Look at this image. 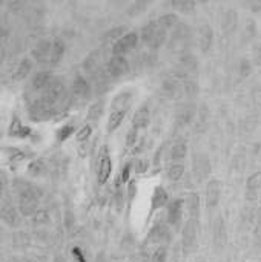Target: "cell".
<instances>
[{
	"label": "cell",
	"mask_w": 261,
	"mask_h": 262,
	"mask_svg": "<svg viewBox=\"0 0 261 262\" xmlns=\"http://www.w3.org/2000/svg\"><path fill=\"white\" fill-rule=\"evenodd\" d=\"M17 187V198H18V212L23 216H34L35 212L38 210V201L42 196V192L35 187L31 186L29 183H25L22 180L15 181Z\"/></svg>",
	"instance_id": "1"
},
{
	"label": "cell",
	"mask_w": 261,
	"mask_h": 262,
	"mask_svg": "<svg viewBox=\"0 0 261 262\" xmlns=\"http://www.w3.org/2000/svg\"><path fill=\"white\" fill-rule=\"evenodd\" d=\"M168 32L169 31H166L163 26H160V23L157 20H149L148 23L143 25V28L140 31V38L151 49H158L166 43Z\"/></svg>",
	"instance_id": "2"
},
{
	"label": "cell",
	"mask_w": 261,
	"mask_h": 262,
	"mask_svg": "<svg viewBox=\"0 0 261 262\" xmlns=\"http://www.w3.org/2000/svg\"><path fill=\"white\" fill-rule=\"evenodd\" d=\"M57 112H58V109L55 106H52L51 103H48L42 97L37 98V100H34L28 106V117H29L31 121H35V123L55 118L57 117Z\"/></svg>",
	"instance_id": "3"
},
{
	"label": "cell",
	"mask_w": 261,
	"mask_h": 262,
	"mask_svg": "<svg viewBox=\"0 0 261 262\" xmlns=\"http://www.w3.org/2000/svg\"><path fill=\"white\" fill-rule=\"evenodd\" d=\"M112 173V160L108 146H102L97 155V181L98 184H106Z\"/></svg>",
	"instance_id": "4"
},
{
	"label": "cell",
	"mask_w": 261,
	"mask_h": 262,
	"mask_svg": "<svg viewBox=\"0 0 261 262\" xmlns=\"http://www.w3.org/2000/svg\"><path fill=\"white\" fill-rule=\"evenodd\" d=\"M198 238V220L189 218L182 227V246L185 253H191L195 249Z\"/></svg>",
	"instance_id": "5"
},
{
	"label": "cell",
	"mask_w": 261,
	"mask_h": 262,
	"mask_svg": "<svg viewBox=\"0 0 261 262\" xmlns=\"http://www.w3.org/2000/svg\"><path fill=\"white\" fill-rule=\"evenodd\" d=\"M209 173H211L209 157L206 154H202V152L194 154V157H192V177H194V180L198 184H202L203 181L208 180Z\"/></svg>",
	"instance_id": "6"
},
{
	"label": "cell",
	"mask_w": 261,
	"mask_h": 262,
	"mask_svg": "<svg viewBox=\"0 0 261 262\" xmlns=\"http://www.w3.org/2000/svg\"><path fill=\"white\" fill-rule=\"evenodd\" d=\"M191 40V29L186 23H178L172 32H171V38H169V46L172 51H178V49H185L188 46Z\"/></svg>",
	"instance_id": "7"
},
{
	"label": "cell",
	"mask_w": 261,
	"mask_h": 262,
	"mask_svg": "<svg viewBox=\"0 0 261 262\" xmlns=\"http://www.w3.org/2000/svg\"><path fill=\"white\" fill-rule=\"evenodd\" d=\"M138 38H140V34L137 31H128L111 46L112 55H126V52L135 48V45L138 43Z\"/></svg>",
	"instance_id": "8"
},
{
	"label": "cell",
	"mask_w": 261,
	"mask_h": 262,
	"mask_svg": "<svg viewBox=\"0 0 261 262\" xmlns=\"http://www.w3.org/2000/svg\"><path fill=\"white\" fill-rule=\"evenodd\" d=\"M65 94V81L58 77H52V80L48 83V86L42 92V98H45L48 103L57 107V103Z\"/></svg>",
	"instance_id": "9"
},
{
	"label": "cell",
	"mask_w": 261,
	"mask_h": 262,
	"mask_svg": "<svg viewBox=\"0 0 261 262\" xmlns=\"http://www.w3.org/2000/svg\"><path fill=\"white\" fill-rule=\"evenodd\" d=\"M106 72L109 74L111 78H118L125 74H128L129 71V60L126 58V55H112L108 58L106 64Z\"/></svg>",
	"instance_id": "10"
},
{
	"label": "cell",
	"mask_w": 261,
	"mask_h": 262,
	"mask_svg": "<svg viewBox=\"0 0 261 262\" xmlns=\"http://www.w3.org/2000/svg\"><path fill=\"white\" fill-rule=\"evenodd\" d=\"M183 210H185V201L183 200H171L166 206V224L169 227L178 229L183 220Z\"/></svg>",
	"instance_id": "11"
},
{
	"label": "cell",
	"mask_w": 261,
	"mask_h": 262,
	"mask_svg": "<svg viewBox=\"0 0 261 262\" xmlns=\"http://www.w3.org/2000/svg\"><path fill=\"white\" fill-rule=\"evenodd\" d=\"M197 106L194 103H183L182 106H178L177 112H175V123L180 127L189 126L192 124V121L197 118Z\"/></svg>",
	"instance_id": "12"
},
{
	"label": "cell",
	"mask_w": 261,
	"mask_h": 262,
	"mask_svg": "<svg viewBox=\"0 0 261 262\" xmlns=\"http://www.w3.org/2000/svg\"><path fill=\"white\" fill-rule=\"evenodd\" d=\"M91 94V83L82 74H77L71 83V97L72 100H85Z\"/></svg>",
	"instance_id": "13"
},
{
	"label": "cell",
	"mask_w": 261,
	"mask_h": 262,
	"mask_svg": "<svg viewBox=\"0 0 261 262\" xmlns=\"http://www.w3.org/2000/svg\"><path fill=\"white\" fill-rule=\"evenodd\" d=\"M222 196V183L217 178H211L206 183V190H205V204L208 209H214Z\"/></svg>",
	"instance_id": "14"
},
{
	"label": "cell",
	"mask_w": 261,
	"mask_h": 262,
	"mask_svg": "<svg viewBox=\"0 0 261 262\" xmlns=\"http://www.w3.org/2000/svg\"><path fill=\"white\" fill-rule=\"evenodd\" d=\"M169 193L168 190L163 187V186H157L152 192V198H151V210H149V215L158 212L160 209L166 207L169 204Z\"/></svg>",
	"instance_id": "15"
},
{
	"label": "cell",
	"mask_w": 261,
	"mask_h": 262,
	"mask_svg": "<svg viewBox=\"0 0 261 262\" xmlns=\"http://www.w3.org/2000/svg\"><path fill=\"white\" fill-rule=\"evenodd\" d=\"M197 38H198L200 49L203 52H208L212 48V45H214V29H212V26L209 23H202L198 26Z\"/></svg>",
	"instance_id": "16"
},
{
	"label": "cell",
	"mask_w": 261,
	"mask_h": 262,
	"mask_svg": "<svg viewBox=\"0 0 261 262\" xmlns=\"http://www.w3.org/2000/svg\"><path fill=\"white\" fill-rule=\"evenodd\" d=\"M51 49H52V41L48 40V38H42L34 45V48L31 51V55L37 61H49Z\"/></svg>",
	"instance_id": "17"
},
{
	"label": "cell",
	"mask_w": 261,
	"mask_h": 262,
	"mask_svg": "<svg viewBox=\"0 0 261 262\" xmlns=\"http://www.w3.org/2000/svg\"><path fill=\"white\" fill-rule=\"evenodd\" d=\"M149 121H151V111H149L148 104H140L137 107V111L134 112L131 127H135V129L142 130L149 124Z\"/></svg>",
	"instance_id": "18"
},
{
	"label": "cell",
	"mask_w": 261,
	"mask_h": 262,
	"mask_svg": "<svg viewBox=\"0 0 261 262\" xmlns=\"http://www.w3.org/2000/svg\"><path fill=\"white\" fill-rule=\"evenodd\" d=\"M8 134L9 137H18V138H26V137H31L32 134V129L25 126L20 120L18 115H12L11 118V123H9V127H8Z\"/></svg>",
	"instance_id": "19"
},
{
	"label": "cell",
	"mask_w": 261,
	"mask_h": 262,
	"mask_svg": "<svg viewBox=\"0 0 261 262\" xmlns=\"http://www.w3.org/2000/svg\"><path fill=\"white\" fill-rule=\"evenodd\" d=\"M183 201H185V209H186L188 213H189V218L198 220V216H200V209H202L200 195H198L197 192H189Z\"/></svg>",
	"instance_id": "20"
},
{
	"label": "cell",
	"mask_w": 261,
	"mask_h": 262,
	"mask_svg": "<svg viewBox=\"0 0 261 262\" xmlns=\"http://www.w3.org/2000/svg\"><path fill=\"white\" fill-rule=\"evenodd\" d=\"M220 25H222V29L225 32H232L235 31L237 25H238V15H237V11L232 9V8H228L223 11L222 17H220Z\"/></svg>",
	"instance_id": "21"
},
{
	"label": "cell",
	"mask_w": 261,
	"mask_h": 262,
	"mask_svg": "<svg viewBox=\"0 0 261 262\" xmlns=\"http://www.w3.org/2000/svg\"><path fill=\"white\" fill-rule=\"evenodd\" d=\"M178 66H180V72H183L185 75H188V74H192V72L197 71L198 60H197V57L192 52H183L180 55Z\"/></svg>",
	"instance_id": "22"
},
{
	"label": "cell",
	"mask_w": 261,
	"mask_h": 262,
	"mask_svg": "<svg viewBox=\"0 0 261 262\" xmlns=\"http://www.w3.org/2000/svg\"><path fill=\"white\" fill-rule=\"evenodd\" d=\"M126 114H128V109H115V111H111L109 112V117H108V121H106V132L108 134L115 132L120 127V124L123 123Z\"/></svg>",
	"instance_id": "23"
},
{
	"label": "cell",
	"mask_w": 261,
	"mask_h": 262,
	"mask_svg": "<svg viewBox=\"0 0 261 262\" xmlns=\"http://www.w3.org/2000/svg\"><path fill=\"white\" fill-rule=\"evenodd\" d=\"M188 155V141L185 138H178L169 150L171 161H183Z\"/></svg>",
	"instance_id": "24"
},
{
	"label": "cell",
	"mask_w": 261,
	"mask_h": 262,
	"mask_svg": "<svg viewBox=\"0 0 261 262\" xmlns=\"http://www.w3.org/2000/svg\"><path fill=\"white\" fill-rule=\"evenodd\" d=\"M246 195L249 200H257L258 196H261V172H257L252 177H249L246 183Z\"/></svg>",
	"instance_id": "25"
},
{
	"label": "cell",
	"mask_w": 261,
	"mask_h": 262,
	"mask_svg": "<svg viewBox=\"0 0 261 262\" xmlns=\"http://www.w3.org/2000/svg\"><path fill=\"white\" fill-rule=\"evenodd\" d=\"M103 115H105V101H103V100H97V101H94V103L88 107L86 121H88L89 124L97 123L98 120H102Z\"/></svg>",
	"instance_id": "26"
},
{
	"label": "cell",
	"mask_w": 261,
	"mask_h": 262,
	"mask_svg": "<svg viewBox=\"0 0 261 262\" xmlns=\"http://www.w3.org/2000/svg\"><path fill=\"white\" fill-rule=\"evenodd\" d=\"M51 80H52V77H51V74H49L48 71H38V72H35V74L32 75V78H31V86H32L34 91L43 92V89L48 86V83H49Z\"/></svg>",
	"instance_id": "27"
},
{
	"label": "cell",
	"mask_w": 261,
	"mask_h": 262,
	"mask_svg": "<svg viewBox=\"0 0 261 262\" xmlns=\"http://www.w3.org/2000/svg\"><path fill=\"white\" fill-rule=\"evenodd\" d=\"M65 51H66V45L63 41V38L60 37H55L52 40V49H51V57H49V63L52 64H57L62 57L65 55Z\"/></svg>",
	"instance_id": "28"
},
{
	"label": "cell",
	"mask_w": 261,
	"mask_h": 262,
	"mask_svg": "<svg viewBox=\"0 0 261 262\" xmlns=\"http://www.w3.org/2000/svg\"><path fill=\"white\" fill-rule=\"evenodd\" d=\"M31 69H32V58H31V57H23V58L18 61L17 68H15L14 80H18V81H20V80H25V78L29 75Z\"/></svg>",
	"instance_id": "29"
},
{
	"label": "cell",
	"mask_w": 261,
	"mask_h": 262,
	"mask_svg": "<svg viewBox=\"0 0 261 262\" xmlns=\"http://www.w3.org/2000/svg\"><path fill=\"white\" fill-rule=\"evenodd\" d=\"M128 32V28L126 26H123V25H120V26H114V28H111L109 31H106L105 34H103V37H102V41L105 43V45H108V43H111V46L122 37V35H125Z\"/></svg>",
	"instance_id": "30"
},
{
	"label": "cell",
	"mask_w": 261,
	"mask_h": 262,
	"mask_svg": "<svg viewBox=\"0 0 261 262\" xmlns=\"http://www.w3.org/2000/svg\"><path fill=\"white\" fill-rule=\"evenodd\" d=\"M166 175L171 181H180L185 175V163L183 161H172L168 169H166Z\"/></svg>",
	"instance_id": "31"
},
{
	"label": "cell",
	"mask_w": 261,
	"mask_h": 262,
	"mask_svg": "<svg viewBox=\"0 0 261 262\" xmlns=\"http://www.w3.org/2000/svg\"><path fill=\"white\" fill-rule=\"evenodd\" d=\"M157 21L160 23V26H163L166 31H172L178 23H180V18H178V15H177V12H165V14H162L158 18H157Z\"/></svg>",
	"instance_id": "32"
},
{
	"label": "cell",
	"mask_w": 261,
	"mask_h": 262,
	"mask_svg": "<svg viewBox=\"0 0 261 262\" xmlns=\"http://www.w3.org/2000/svg\"><path fill=\"white\" fill-rule=\"evenodd\" d=\"M129 103H131V92L129 91H122V92H118L112 98L111 111H115V109H128L129 107Z\"/></svg>",
	"instance_id": "33"
},
{
	"label": "cell",
	"mask_w": 261,
	"mask_h": 262,
	"mask_svg": "<svg viewBox=\"0 0 261 262\" xmlns=\"http://www.w3.org/2000/svg\"><path fill=\"white\" fill-rule=\"evenodd\" d=\"M75 129H77V126H75V123H72V121L62 124V126L57 129V132H55V140H57V143H65L71 135L77 134Z\"/></svg>",
	"instance_id": "34"
},
{
	"label": "cell",
	"mask_w": 261,
	"mask_h": 262,
	"mask_svg": "<svg viewBox=\"0 0 261 262\" xmlns=\"http://www.w3.org/2000/svg\"><path fill=\"white\" fill-rule=\"evenodd\" d=\"M140 140H142V138H140V130L135 129V127H131V129L126 132V140H125V147H126V150L132 152L134 147L138 144Z\"/></svg>",
	"instance_id": "35"
},
{
	"label": "cell",
	"mask_w": 261,
	"mask_h": 262,
	"mask_svg": "<svg viewBox=\"0 0 261 262\" xmlns=\"http://www.w3.org/2000/svg\"><path fill=\"white\" fill-rule=\"evenodd\" d=\"M28 175L29 177H40L45 173V163L42 158H35L28 164Z\"/></svg>",
	"instance_id": "36"
},
{
	"label": "cell",
	"mask_w": 261,
	"mask_h": 262,
	"mask_svg": "<svg viewBox=\"0 0 261 262\" xmlns=\"http://www.w3.org/2000/svg\"><path fill=\"white\" fill-rule=\"evenodd\" d=\"M2 218L5 220L6 224L9 226H17V221H18V215H17V210L12 207V206H3V210H2Z\"/></svg>",
	"instance_id": "37"
},
{
	"label": "cell",
	"mask_w": 261,
	"mask_h": 262,
	"mask_svg": "<svg viewBox=\"0 0 261 262\" xmlns=\"http://www.w3.org/2000/svg\"><path fill=\"white\" fill-rule=\"evenodd\" d=\"M171 6L180 12H191L197 6V3L194 0H182V2H172Z\"/></svg>",
	"instance_id": "38"
},
{
	"label": "cell",
	"mask_w": 261,
	"mask_h": 262,
	"mask_svg": "<svg viewBox=\"0 0 261 262\" xmlns=\"http://www.w3.org/2000/svg\"><path fill=\"white\" fill-rule=\"evenodd\" d=\"M92 135V126L89 123H85L75 134V138L78 143H85V141H89V137Z\"/></svg>",
	"instance_id": "39"
},
{
	"label": "cell",
	"mask_w": 261,
	"mask_h": 262,
	"mask_svg": "<svg viewBox=\"0 0 261 262\" xmlns=\"http://www.w3.org/2000/svg\"><path fill=\"white\" fill-rule=\"evenodd\" d=\"M132 172H134V161H128L125 166H123V169H122V172H120V181L123 183V184H126V183H129L131 181V175H132Z\"/></svg>",
	"instance_id": "40"
},
{
	"label": "cell",
	"mask_w": 261,
	"mask_h": 262,
	"mask_svg": "<svg viewBox=\"0 0 261 262\" xmlns=\"http://www.w3.org/2000/svg\"><path fill=\"white\" fill-rule=\"evenodd\" d=\"M168 259V250L165 246H158L155 250H154V255H152V262H166Z\"/></svg>",
	"instance_id": "41"
},
{
	"label": "cell",
	"mask_w": 261,
	"mask_h": 262,
	"mask_svg": "<svg viewBox=\"0 0 261 262\" xmlns=\"http://www.w3.org/2000/svg\"><path fill=\"white\" fill-rule=\"evenodd\" d=\"M48 220H49V213H48V210H46V209H38V210L35 212V215L32 216V221H34L35 224L46 223Z\"/></svg>",
	"instance_id": "42"
},
{
	"label": "cell",
	"mask_w": 261,
	"mask_h": 262,
	"mask_svg": "<svg viewBox=\"0 0 261 262\" xmlns=\"http://www.w3.org/2000/svg\"><path fill=\"white\" fill-rule=\"evenodd\" d=\"M148 170V161L143 158H137L134 160V172L137 173H145Z\"/></svg>",
	"instance_id": "43"
},
{
	"label": "cell",
	"mask_w": 261,
	"mask_h": 262,
	"mask_svg": "<svg viewBox=\"0 0 261 262\" xmlns=\"http://www.w3.org/2000/svg\"><path fill=\"white\" fill-rule=\"evenodd\" d=\"M89 152V141H85V143H80V147H78V154L80 157H86Z\"/></svg>",
	"instance_id": "44"
},
{
	"label": "cell",
	"mask_w": 261,
	"mask_h": 262,
	"mask_svg": "<svg viewBox=\"0 0 261 262\" xmlns=\"http://www.w3.org/2000/svg\"><path fill=\"white\" fill-rule=\"evenodd\" d=\"M8 6H9V8H17V9H20V8L23 6V2H9Z\"/></svg>",
	"instance_id": "45"
},
{
	"label": "cell",
	"mask_w": 261,
	"mask_h": 262,
	"mask_svg": "<svg viewBox=\"0 0 261 262\" xmlns=\"http://www.w3.org/2000/svg\"><path fill=\"white\" fill-rule=\"evenodd\" d=\"M258 57H260V60H261V46H260V49H258Z\"/></svg>",
	"instance_id": "46"
},
{
	"label": "cell",
	"mask_w": 261,
	"mask_h": 262,
	"mask_svg": "<svg viewBox=\"0 0 261 262\" xmlns=\"http://www.w3.org/2000/svg\"><path fill=\"white\" fill-rule=\"evenodd\" d=\"M195 262H206V261H205V259H197Z\"/></svg>",
	"instance_id": "47"
}]
</instances>
